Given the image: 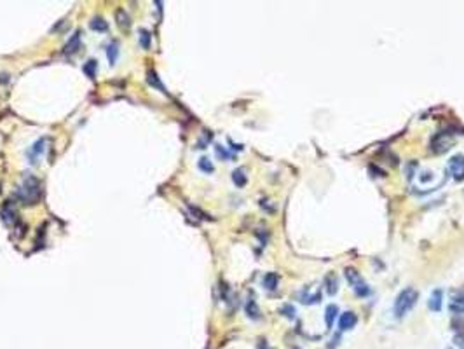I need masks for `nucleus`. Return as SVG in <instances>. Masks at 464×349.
<instances>
[{"label":"nucleus","instance_id":"nucleus-18","mask_svg":"<svg viewBox=\"0 0 464 349\" xmlns=\"http://www.w3.org/2000/svg\"><path fill=\"white\" fill-rule=\"evenodd\" d=\"M89 26H91V30H94V32H101V33L108 30V23L105 21V19L101 18V16L93 18L91 23H89Z\"/></svg>","mask_w":464,"mask_h":349},{"label":"nucleus","instance_id":"nucleus-28","mask_svg":"<svg viewBox=\"0 0 464 349\" xmlns=\"http://www.w3.org/2000/svg\"><path fill=\"white\" fill-rule=\"evenodd\" d=\"M6 82H9V79H7V75L4 73V75H0V84H6Z\"/></svg>","mask_w":464,"mask_h":349},{"label":"nucleus","instance_id":"nucleus-25","mask_svg":"<svg viewBox=\"0 0 464 349\" xmlns=\"http://www.w3.org/2000/svg\"><path fill=\"white\" fill-rule=\"evenodd\" d=\"M215 152H217V158L222 159V161H227V159L230 158V154L222 147V145H215Z\"/></svg>","mask_w":464,"mask_h":349},{"label":"nucleus","instance_id":"nucleus-2","mask_svg":"<svg viewBox=\"0 0 464 349\" xmlns=\"http://www.w3.org/2000/svg\"><path fill=\"white\" fill-rule=\"evenodd\" d=\"M16 196H18L23 205H35L38 198H41V182H38V178H35L33 175H26L18 192H16Z\"/></svg>","mask_w":464,"mask_h":349},{"label":"nucleus","instance_id":"nucleus-19","mask_svg":"<svg viewBox=\"0 0 464 349\" xmlns=\"http://www.w3.org/2000/svg\"><path fill=\"white\" fill-rule=\"evenodd\" d=\"M96 70H98V61L96 60H88L82 66V72L89 77V79H94L96 77Z\"/></svg>","mask_w":464,"mask_h":349},{"label":"nucleus","instance_id":"nucleus-14","mask_svg":"<svg viewBox=\"0 0 464 349\" xmlns=\"http://www.w3.org/2000/svg\"><path fill=\"white\" fill-rule=\"evenodd\" d=\"M232 182H234V185L239 187V189L246 185V183H248V176H246L245 168H238V170L232 171Z\"/></svg>","mask_w":464,"mask_h":349},{"label":"nucleus","instance_id":"nucleus-12","mask_svg":"<svg viewBox=\"0 0 464 349\" xmlns=\"http://www.w3.org/2000/svg\"><path fill=\"white\" fill-rule=\"evenodd\" d=\"M337 318H339V307H337L335 304L326 305V309H325V323H326V327L332 328L333 327V321H335Z\"/></svg>","mask_w":464,"mask_h":349},{"label":"nucleus","instance_id":"nucleus-5","mask_svg":"<svg viewBox=\"0 0 464 349\" xmlns=\"http://www.w3.org/2000/svg\"><path fill=\"white\" fill-rule=\"evenodd\" d=\"M449 171L452 175V178L455 182H461L464 180V156L462 154H455L452 156L449 161Z\"/></svg>","mask_w":464,"mask_h":349},{"label":"nucleus","instance_id":"nucleus-15","mask_svg":"<svg viewBox=\"0 0 464 349\" xmlns=\"http://www.w3.org/2000/svg\"><path fill=\"white\" fill-rule=\"evenodd\" d=\"M115 21H117V25H119V28H123V30H129V26H131V18H129V14L126 13L124 9L115 11Z\"/></svg>","mask_w":464,"mask_h":349},{"label":"nucleus","instance_id":"nucleus-20","mask_svg":"<svg viewBox=\"0 0 464 349\" xmlns=\"http://www.w3.org/2000/svg\"><path fill=\"white\" fill-rule=\"evenodd\" d=\"M147 81H148V84H150L152 88H157V89H159V91H163V93H164V86L161 84L159 77H157V73L154 72V70H148V73H147Z\"/></svg>","mask_w":464,"mask_h":349},{"label":"nucleus","instance_id":"nucleus-22","mask_svg":"<svg viewBox=\"0 0 464 349\" xmlns=\"http://www.w3.org/2000/svg\"><path fill=\"white\" fill-rule=\"evenodd\" d=\"M279 313H281L285 318H288V320H293L295 315H297V311H295V307L292 304H283L281 307H279Z\"/></svg>","mask_w":464,"mask_h":349},{"label":"nucleus","instance_id":"nucleus-26","mask_svg":"<svg viewBox=\"0 0 464 349\" xmlns=\"http://www.w3.org/2000/svg\"><path fill=\"white\" fill-rule=\"evenodd\" d=\"M454 344L459 349H464V333H459V335L454 337Z\"/></svg>","mask_w":464,"mask_h":349},{"label":"nucleus","instance_id":"nucleus-24","mask_svg":"<svg viewBox=\"0 0 464 349\" xmlns=\"http://www.w3.org/2000/svg\"><path fill=\"white\" fill-rule=\"evenodd\" d=\"M188 210H190L192 215H198V218H201V220H211V217L208 213H204L203 210H199L198 206H190L188 205Z\"/></svg>","mask_w":464,"mask_h":349},{"label":"nucleus","instance_id":"nucleus-7","mask_svg":"<svg viewBox=\"0 0 464 349\" xmlns=\"http://www.w3.org/2000/svg\"><path fill=\"white\" fill-rule=\"evenodd\" d=\"M449 311L454 316H464V293H455L449 302Z\"/></svg>","mask_w":464,"mask_h":349},{"label":"nucleus","instance_id":"nucleus-10","mask_svg":"<svg viewBox=\"0 0 464 349\" xmlns=\"http://www.w3.org/2000/svg\"><path fill=\"white\" fill-rule=\"evenodd\" d=\"M442 304H443V292L442 290H435V292L431 293L430 300H428V307H430L433 313H440L442 311Z\"/></svg>","mask_w":464,"mask_h":349},{"label":"nucleus","instance_id":"nucleus-3","mask_svg":"<svg viewBox=\"0 0 464 349\" xmlns=\"http://www.w3.org/2000/svg\"><path fill=\"white\" fill-rule=\"evenodd\" d=\"M455 143V138L454 135H452L450 131H440L436 133V135L431 138V143H430V148L433 154H445V152H449L452 147H454Z\"/></svg>","mask_w":464,"mask_h":349},{"label":"nucleus","instance_id":"nucleus-1","mask_svg":"<svg viewBox=\"0 0 464 349\" xmlns=\"http://www.w3.org/2000/svg\"><path fill=\"white\" fill-rule=\"evenodd\" d=\"M419 300V292L415 288H412V286H408V288L402 290V292L398 293V297L395 299V305H393V313H395V316L398 318V320H402L408 315V313L414 309V305L417 304Z\"/></svg>","mask_w":464,"mask_h":349},{"label":"nucleus","instance_id":"nucleus-13","mask_svg":"<svg viewBox=\"0 0 464 349\" xmlns=\"http://www.w3.org/2000/svg\"><path fill=\"white\" fill-rule=\"evenodd\" d=\"M263 288L269 290V292H274V290H278L279 286V276L276 273H267L265 276H263Z\"/></svg>","mask_w":464,"mask_h":349},{"label":"nucleus","instance_id":"nucleus-27","mask_svg":"<svg viewBox=\"0 0 464 349\" xmlns=\"http://www.w3.org/2000/svg\"><path fill=\"white\" fill-rule=\"evenodd\" d=\"M339 342H340V335H339V333H337V335L332 339V344H330V346H328V349H333V347H335Z\"/></svg>","mask_w":464,"mask_h":349},{"label":"nucleus","instance_id":"nucleus-16","mask_svg":"<svg viewBox=\"0 0 464 349\" xmlns=\"http://www.w3.org/2000/svg\"><path fill=\"white\" fill-rule=\"evenodd\" d=\"M245 309H246V315L250 320H255V321L260 320V309H258V304L255 302V299H248Z\"/></svg>","mask_w":464,"mask_h":349},{"label":"nucleus","instance_id":"nucleus-17","mask_svg":"<svg viewBox=\"0 0 464 349\" xmlns=\"http://www.w3.org/2000/svg\"><path fill=\"white\" fill-rule=\"evenodd\" d=\"M107 58H108L110 66H113L117 63V58H119V42L117 41H112L107 46Z\"/></svg>","mask_w":464,"mask_h":349},{"label":"nucleus","instance_id":"nucleus-6","mask_svg":"<svg viewBox=\"0 0 464 349\" xmlns=\"http://www.w3.org/2000/svg\"><path fill=\"white\" fill-rule=\"evenodd\" d=\"M356 323H358V316L353 311H345L339 316V328L342 332H347L351 328H355Z\"/></svg>","mask_w":464,"mask_h":349},{"label":"nucleus","instance_id":"nucleus-4","mask_svg":"<svg viewBox=\"0 0 464 349\" xmlns=\"http://www.w3.org/2000/svg\"><path fill=\"white\" fill-rule=\"evenodd\" d=\"M345 278H347V281H349V285H351L353 292H355L358 297L370 295V288H368L367 281L361 278V274L358 273L356 269H353V267L345 269Z\"/></svg>","mask_w":464,"mask_h":349},{"label":"nucleus","instance_id":"nucleus-11","mask_svg":"<svg viewBox=\"0 0 464 349\" xmlns=\"http://www.w3.org/2000/svg\"><path fill=\"white\" fill-rule=\"evenodd\" d=\"M79 49H81V32L77 30V32L68 38V42H66L65 54H75Z\"/></svg>","mask_w":464,"mask_h":349},{"label":"nucleus","instance_id":"nucleus-9","mask_svg":"<svg viewBox=\"0 0 464 349\" xmlns=\"http://www.w3.org/2000/svg\"><path fill=\"white\" fill-rule=\"evenodd\" d=\"M325 292L328 293V295H335L337 292H339V276H337L335 273H328L325 276Z\"/></svg>","mask_w":464,"mask_h":349},{"label":"nucleus","instance_id":"nucleus-21","mask_svg":"<svg viewBox=\"0 0 464 349\" xmlns=\"http://www.w3.org/2000/svg\"><path fill=\"white\" fill-rule=\"evenodd\" d=\"M198 166H199V170H201L203 173H213V171H215L213 163H211V161L208 159V158H201V159H199Z\"/></svg>","mask_w":464,"mask_h":349},{"label":"nucleus","instance_id":"nucleus-23","mask_svg":"<svg viewBox=\"0 0 464 349\" xmlns=\"http://www.w3.org/2000/svg\"><path fill=\"white\" fill-rule=\"evenodd\" d=\"M140 44L143 49L150 48V33H148L147 30H140Z\"/></svg>","mask_w":464,"mask_h":349},{"label":"nucleus","instance_id":"nucleus-8","mask_svg":"<svg viewBox=\"0 0 464 349\" xmlns=\"http://www.w3.org/2000/svg\"><path fill=\"white\" fill-rule=\"evenodd\" d=\"M46 143H47V138H41V140H37L33 145L30 147V150H28V158H30V163H37V159L41 158L42 154L46 152Z\"/></svg>","mask_w":464,"mask_h":349}]
</instances>
